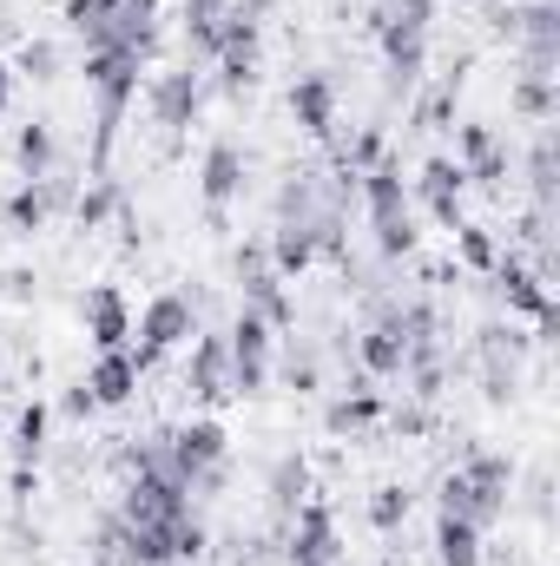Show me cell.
<instances>
[{
	"label": "cell",
	"instance_id": "obj_1",
	"mask_svg": "<svg viewBox=\"0 0 560 566\" xmlns=\"http://www.w3.org/2000/svg\"><path fill=\"white\" fill-rule=\"evenodd\" d=\"M508 507H515V461H508V454L475 448L455 474H442L435 514H455V521H468V527L488 534L495 521H508Z\"/></svg>",
	"mask_w": 560,
	"mask_h": 566
},
{
	"label": "cell",
	"instance_id": "obj_2",
	"mask_svg": "<svg viewBox=\"0 0 560 566\" xmlns=\"http://www.w3.org/2000/svg\"><path fill=\"white\" fill-rule=\"evenodd\" d=\"M80 73H86V93H93V178H100V171L113 165V139H120L133 99H139L145 60L120 53V46H106V53H86Z\"/></svg>",
	"mask_w": 560,
	"mask_h": 566
},
{
	"label": "cell",
	"instance_id": "obj_3",
	"mask_svg": "<svg viewBox=\"0 0 560 566\" xmlns=\"http://www.w3.org/2000/svg\"><path fill=\"white\" fill-rule=\"evenodd\" d=\"M356 198L370 211V238H376V258H409L416 251V205H409V185H403V158L383 151L370 171H356Z\"/></svg>",
	"mask_w": 560,
	"mask_h": 566
},
{
	"label": "cell",
	"instance_id": "obj_4",
	"mask_svg": "<svg viewBox=\"0 0 560 566\" xmlns=\"http://www.w3.org/2000/svg\"><path fill=\"white\" fill-rule=\"evenodd\" d=\"M198 336V303L191 296H178V290H165V296H152L139 316V349H133V363H139V376H152L178 343H191Z\"/></svg>",
	"mask_w": 560,
	"mask_h": 566
},
{
	"label": "cell",
	"instance_id": "obj_5",
	"mask_svg": "<svg viewBox=\"0 0 560 566\" xmlns=\"http://www.w3.org/2000/svg\"><path fill=\"white\" fill-rule=\"evenodd\" d=\"M225 336H231V389L238 396H265L271 389V363H278V329L258 310H238Z\"/></svg>",
	"mask_w": 560,
	"mask_h": 566
},
{
	"label": "cell",
	"instance_id": "obj_6",
	"mask_svg": "<svg viewBox=\"0 0 560 566\" xmlns=\"http://www.w3.org/2000/svg\"><path fill=\"white\" fill-rule=\"evenodd\" d=\"M475 363H481V396L501 409V402H515V389H521L528 336L508 329V323H481V329H475Z\"/></svg>",
	"mask_w": 560,
	"mask_h": 566
},
{
	"label": "cell",
	"instance_id": "obj_7",
	"mask_svg": "<svg viewBox=\"0 0 560 566\" xmlns=\"http://www.w3.org/2000/svg\"><path fill=\"white\" fill-rule=\"evenodd\" d=\"M238 310H258L278 336L297 323V303H290L283 277L271 271V251L265 244H238Z\"/></svg>",
	"mask_w": 560,
	"mask_h": 566
},
{
	"label": "cell",
	"instance_id": "obj_8",
	"mask_svg": "<svg viewBox=\"0 0 560 566\" xmlns=\"http://www.w3.org/2000/svg\"><path fill=\"white\" fill-rule=\"evenodd\" d=\"M185 396L198 409H225L238 389H231V336L225 329H198L191 336V356H185Z\"/></svg>",
	"mask_w": 560,
	"mask_h": 566
},
{
	"label": "cell",
	"instance_id": "obj_9",
	"mask_svg": "<svg viewBox=\"0 0 560 566\" xmlns=\"http://www.w3.org/2000/svg\"><path fill=\"white\" fill-rule=\"evenodd\" d=\"M283 560L290 566H350V547L336 534V514L323 501H303L290 514V541H283Z\"/></svg>",
	"mask_w": 560,
	"mask_h": 566
},
{
	"label": "cell",
	"instance_id": "obj_10",
	"mask_svg": "<svg viewBox=\"0 0 560 566\" xmlns=\"http://www.w3.org/2000/svg\"><path fill=\"white\" fill-rule=\"evenodd\" d=\"M245 178H251V158L238 151V139H211L205 165H198V198H205L211 224H225V211L245 198Z\"/></svg>",
	"mask_w": 560,
	"mask_h": 566
},
{
	"label": "cell",
	"instance_id": "obj_11",
	"mask_svg": "<svg viewBox=\"0 0 560 566\" xmlns=\"http://www.w3.org/2000/svg\"><path fill=\"white\" fill-rule=\"evenodd\" d=\"M495 296L515 310V316H535V329H541V343H554V329H560V310H554V296H548V283L535 277L521 258H501L495 271Z\"/></svg>",
	"mask_w": 560,
	"mask_h": 566
},
{
	"label": "cell",
	"instance_id": "obj_12",
	"mask_svg": "<svg viewBox=\"0 0 560 566\" xmlns=\"http://www.w3.org/2000/svg\"><path fill=\"white\" fill-rule=\"evenodd\" d=\"M145 106H152V126L178 139V133L198 119V106H205V86H198V73H191V66H165V73H152V86H145Z\"/></svg>",
	"mask_w": 560,
	"mask_h": 566
},
{
	"label": "cell",
	"instance_id": "obj_13",
	"mask_svg": "<svg viewBox=\"0 0 560 566\" xmlns=\"http://www.w3.org/2000/svg\"><path fill=\"white\" fill-rule=\"evenodd\" d=\"M80 329H86L93 349H126V336H133L126 290H120V283H93V290L80 296Z\"/></svg>",
	"mask_w": 560,
	"mask_h": 566
},
{
	"label": "cell",
	"instance_id": "obj_14",
	"mask_svg": "<svg viewBox=\"0 0 560 566\" xmlns=\"http://www.w3.org/2000/svg\"><path fill=\"white\" fill-rule=\"evenodd\" d=\"M225 461H231V434H225V422L198 416V422L172 428V468H178V488H185L198 468H225Z\"/></svg>",
	"mask_w": 560,
	"mask_h": 566
},
{
	"label": "cell",
	"instance_id": "obj_15",
	"mask_svg": "<svg viewBox=\"0 0 560 566\" xmlns=\"http://www.w3.org/2000/svg\"><path fill=\"white\" fill-rule=\"evenodd\" d=\"M462 191H468V178H462V165L455 158H422V171H416V198H422V211L442 224V231H455L462 224Z\"/></svg>",
	"mask_w": 560,
	"mask_h": 566
},
{
	"label": "cell",
	"instance_id": "obj_16",
	"mask_svg": "<svg viewBox=\"0 0 560 566\" xmlns=\"http://www.w3.org/2000/svg\"><path fill=\"white\" fill-rule=\"evenodd\" d=\"M290 119H297V133L303 139H330L336 133V80L330 73H297V86H290Z\"/></svg>",
	"mask_w": 560,
	"mask_h": 566
},
{
	"label": "cell",
	"instance_id": "obj_17",
	"mask_svg": "<svg viewBox=\"0 0 560 566\" xmlns=\"http://www.w3.org/2000/svg\"><path fill=\"white\" fill-rule=\"evenodd\" d=\"M86 389H93L100 409H126V402L139 396V363H133V349H100V363L86 369Z\"/></svg>",
	"mask_w": 560,
	"mask_h": 566
},
{
	"label": "cell",
	"instance_id": "obj_18",
	"mask_svg": "<svg viewBox=\"0 0 560 566\" xmlns=\"http://www.w3.org/2000/svg\"><path fill=\"white\" fill-rule=\"evenodd\" d=\"M225 20H231V0H185V53L191 60H218Z\"/></svg>",
	"mask_w": 560,
	"mask_h": 566
},
{
	"label": "cell",
	"instance_id": "obj_19",
	"mask_svg": "<svg viewBox=\"0 0 560 566\" xmlns=\"http://www.w3.org/2000/svg\"><path fill=\"white\" fill-rule=\"evenodd\" d=\"M265 494H271V514L290 521V514L310 501V461H303V454H278L271 474H265Z\"/></svg>",
	"mask_w": 560,
	"mask_h": 566
},
{
	"label": "cell",
	"instance_id": "obj_20",
	"mask_svg": "<svg viewBox=\"0 0 560 566\" xmlns=\"http://www.w3.org/2000/svg\"><path fill=\"white\" fill-rule=\"evenodd\" d=\"M113 218H126V185H120L113 171H100V178L73 198V224H80V231H100V224H113Z\"/></svg>",
	"mask_w": 560,
	"mask_h": 566
},
{
	"label": "cell",
	"instance_id": "obj_21",
	"mask_svg": "<svg viewBox=\"0 0 560 566\" xmlns=\"http://www.w3.org/2000/svg\"><path fill=\"white\" fill-rule=\"evenodd\" d=\"M435 560L442 566H481L488 560V534L455 521V514H435Z\"/></svg>",
	"mask_w": 560,
	"mask_h": 566
},
{
	"label": "cell",
	"instance_id": "obj_22",
	"mask_svg": "<svg viewBox=\"0 0 560 566\" xmlns=\"http://www.w3.org/2000/svg\"><path fill=\"white\" fill-rule=\"evenodd\" d=\"M13 165H20V178H53V171H60V133H53L46 119L20 126V133H13Z\"/></svg>",
	"mask_w": 560,
	"mask_h": 566
},
{
	"label": "cell",
	"instance_id": "obj_23",
	"mask_svg": "<svg viewBox=\"0 0 560 566\" xmlns=\"http://www.w3.org/2000/svg\"><path fill=\"white\" fill-rule=\"evenodd\" d=\"M376 422H383V396H376L363 376H356L350 396H336V402L323 409V428H330V434H363V428H376Z\"/></svg>",
	"mask_w": 560,
	"mask_h": 566
},
{
	"label": "cell",
	"instance_id": "obj_24",
	"mask_svg": "<svg viewBox=\"0 0 560 566\" xmlns=\"http://www.w3.org/2000/svg\"><path fill=\"white\" fill-rule=\"evenodd\" d=\"M283 382L297 389V396H310V389H323V349H317V336H283Z\"/></svg>",
	"mask_w": 560,
	"mask_h": 566
},
{
	"label": "cell",
	"instance_id": "obj_25",
	"mask_svg": "<svg viewBox=\"0 0 560 566\" xmlns=\"http://www.w3.org/2000/svg\"><path fill=\"white\" fill-rule=\"evenodd\" d=\"M528 191H535V205H554L560 198V139H554V126L535 133V151H528Z\"/></svg>",
	"mask_w": 560,
	"mask_h": 566
},
{
	"label": "cell",
	"instance_id": "obj_26",
	"mask_svg": "<svg viewBox=\"0 0 560 566\" xmlns=\"http://www.w3.org/2000/svg\"><path fill=\"white\" fill-rule=\"evenodd\" d=\"M46 402H27L20 409V422H13V468H33L40 454H46Z\"/></svg>",
	"mask_w": 560,
	"mask_h": 566
},
{
	"label": "cell",
	"instance_id": "obj_27",
	"mask_svg": "<svg viewBox=\"0 0 560 566\" xmlns=\"http://www.w3.org/2000/svg\"><path fill=\"white\" fill-rule=\"evenodd\" d=\"M455 258H462L475 277H488V271L501 264V244H495V231H488V224H455Z\"/></svg>",
	"mask_w": 560,
	"mask_h": 566
},
{
	"label": "cell",
	"instance_id": "obj_28",
	"mask_svg": "<svg viewBox=\"0 0 560 566\" xmlns=\"http://www.w3.org/2000/svg\"><path fill=\"white\" fill-rule=\"evenodd\" d=\"M508 106H515L521 119L548 126V119H554V106H560V93H554V80H535V73H521V80H515V93H508Z\"/></svg>",
	"mask_w": 560,
	"mask_h": 566
},
{
	"label": "cell",
	"instance_id": "obj_29",
	"mask_svg": "<svg viewBox=\"0 0 560 566\" xmlns=\"http://www.w3.org/2000/svg\"><path fill=\"white\" fill-rule=\"evenodd\" d=\"M7 66H13V80H40L46 86V80H60V46L53 40H20V53Z\"/></svg>",
	"mask_w": 560,
	"mask_h": 566
},
{
	"label": "cell",
	"instance_id": "obj_30",
	"mask_svg": "<svg viewBox=\"0 0 560 566\" xmlns=\"http://www.w3.org/2000/svg\"><path fill=\"white\" fill-rule=\"evenodd\" d=\"M508 171H515V151H508L501 139L462 165V178H468V185H481V191H501V185H508Z\"/></svg>",
	"mask_w": 560,
	"mask_h": 566
},
{
	"label": "cell",
	"instance_id": "obj_31",
	"mask_svg": "<svg viewBox=\"0 0 560 566\" xmlns=\"http://www.w3.org/2000/svg\"><path fill=\"white\" fill-rule=\"evenodd\" d=\"M409 501H416V494H409V488H396V481H390V488H376V494H370V527H376V534H396V527L409 521Z\"/></svg>",
	"mask_w": 560,
	"mask_h": 566
},
{
	"label": "cell",
	"instance_id": "obj_32",
	"mask_svg": "<svg viewBox=\"0 0 560 566\" xmlns=\"http://www.w3.org/2000/svg\"><path fill=\"white\" fill-rule=\"evenodd\" d=\"M383 422L396 428V434H409V441H416V434H428V428H435V402H403V409H383Z\"/></svg>",
	"mask_w": 560,
	"mask_h": 566
},
{
	"label": "cell",
	"instance_id": "obj_33",
	"mask_svg": "<svg viewBox=\"0 0 560 566\" xmlns=\"http://www.w3.org/2000/svg\"><path fill=\"white\" fill-rule=\"evenodd\" d=\"M60 416H66V422H86V416H100L93 389H86V382H73V389H66V402H60Z\"/></svg>",
	"mask_w": 560,
	"mask_h": 566
},
{
	"label": "cell",
	"instance_id": "obj_34",
	"mask_svg": "<svg viewBox=\"0 0 560 566\" xmlns=\"http://www.w3.org/2000/svg\"><path fill=\"white\" fill-rule=\"evenodd\" d=\"M521 507H528L535 521H548V514H554V481H548V474H535V481H528V501H521Z\"/></svg>",
	"mask_w": 560,
	"mask_h": 566
},
{
	"label": "cell",
	"instance_id": "obj_35",
	"mask_svg": "<svg viewBox=\"0 0 560 566\" xmlns=\"http://www.w3.org/2000/svg\"><path fill=\"white\" fill-rule=\"evenodd\" d=\"M33 290H40L33 271H0V296H7V303H33Z\"/></svg>",
	"mask_w": 560,
	"mask_h": 566
},
{
	"label": "cell",
	"instance_id": "obj_36",
	"mask_svg": "<svg viewBox=\"0 0 560 566\" xmlns=\"http://www.w3.org/2000/svg\"><path fill=\"white\" fill-rule=\"evenodd\" d=\"M13 86H20V80H13V66H7V60H0V113H7V106H13Z\"/></svg>",
	"mask_w": 560,
	"mask_h": 566
},
{
	"label": "cell",
	"instance_id": "obj_37",
	"mask_svg": "<svg viewBox=\"0 0 560 566\" xmlns=\"http://www.w3.org/2000/svg\"><path fill=\"white\" fill-rule=\"evenodd\" d=\"M554 7H560V0H554Z\"/></svg>",
	"mask_w": 560,
	"mask_h": 566
}]
</instances>
